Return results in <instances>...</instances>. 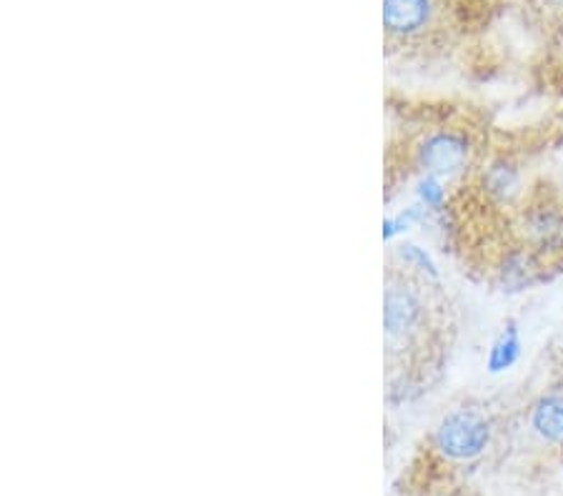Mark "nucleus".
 <instances>
[{"label":"nucleus","mask_w":563,"mask_h":496,"mask_svg":"<svg viewBox=\"0 0 563 496\" xmlns=\"http://www.w3.org/2000/svg\"><path fill=\"white\" fill-rule=\"evenodd\" d=\"M439 286L394 266L384 288V337L386 354L396 376H413L423 382L421 368L429 364L441 333V309L433 304Z\"/></svg>","instance_id":"f257e3e1"},{"label":"nucleus","mask_w":563,"mask_h":496,"mask_svg":"<svg viewBox=\"0 0 563 496\" xmlns=\"http://www.w3.org/2000/svg\"><path fill=\"white\" fill-rule=\"evenodd\" d=\"M496 421L484 406L463 404L443 414L431 434V454L443 466H471L492 451Z\"/></svg>","instance_id":"f03ea898"},{"label":"nucleus","mask_w":563,"mask_h":496,"mask_svg":"<svg viewBox=\"0 0 563 496\" xmlns=\"http://www.w3.org/2000/svg\"><path fill=\"white\" fill-rule=\"evenodd\" d=\"M413 166L421 176L453 180L471 174L478 161V141L463 125H439L429 129L411 148Z\"/></svg>","instance_id":"7ed1b4c3"},{"label":"nucleus","mask_w":563,"mask_h":496,"mask_svg":"<svg viewBox=\"0 0 563 496\" xmlns=\"http://www.w3.org/2000/svg\"><path fill=\"white\" fill-rule=\"evenodd\" d=\"M514 239L543 261L563 256V203L556 198H531L516 211Z\"/></svg>","instance_id":"20e7f679"},{"label":"nucleus","mask_w":563,"mask_h":496,"mask_svg":"<svg viewBox=\"0 0 563 496\" xmlns=\"http://www.w3.org/2000/svg\"><path fill=\"white\" fill-rule=\"evenodd\" d=\"M439 0H384V31L394 48L423 45L439 29Z\"/></svg>","instance_id":"39448f33"},{"label":"nucleus","mask_w":563,"mask_h":496,"mask_svg":"<svg viewBox=\"0 0 563 496\" xmlns=\"http://www.w3.org/2000/svg\"><path fill=\"white\" fill-rule=\"evenodd\" d=\"M478 191L492 206H516L523 196L521 166L511 156H494L476 170Z\"/></svg>","instance_id":"423d86ee"},{"label":"nucleus","mask_w":563,"mask_h":496,"mask_svg":"<svg viewBox=\"0 0 563 496\" xmlns=\"http://www.w3.org/2000/svg\"><path fill=\"white\" fill-rule=\"evenodd\" d=\"M526 423L543 447L563 451V392H547L529 404Z\"/></svg>","instance_id":"0eeeda50"},{"label":"nucleus","mask_w":563,"mask_h":496,"mask_svg":"<svg viewBox=\"0 0 563 496\" xmlns=\"http://www.w3.org/2000/svg\"><path fill=\"white\" fill-rule=\"evenodd\" d=\"M521 351H523V344H521L519 323H516L514 319L506 321L504 329L498 331V337L494 339L492 349H488V356H486L488 374L498 376V374L511 372V368L519 364Z\"/></svg>","instance_id":"6e6552de"},{"label":"nucleus","mask_w":563,"mask_h":496,"mask_svg":"<svg viewBox=\"0 0 563 496\" xmlns=\"http://www.w3.org/2000/svg\"><path fill=\"white\" fill-rule=\"evenodd\" d=\"M394 261L398 268L408 271V274L419 276L421 282L431 284V286H441V271L435 266V261L431 258V254L421 246H416V243H401V246L396 249Z\"/></svg>","instance_id":"1a4fd4ad"},{"label":"nucleus","mask_w":563,"mask_h":496,"mask_svg":"<svg viewBox=\"0 0 563 496\" xmlns=\"http://www.w3.org/2000/svg\"><path fill=\"white\" fill-rule=\"evenodd\" d=\"M416 196H419V203L423 209H429L431 213H443L451 209L449 188L435 176H421L419 184H416Z\"/></svg>","instance_id":"9d476101"},{"label":"nucleus","mask_w":563,"mask_h":496,"mask_svg":"<svg viewBox=\"0 0 563 496\" xmlns=\"http://www.w3.org/2000/svg\"><path fill=\"white\" fill-rule=\"evenodd\" d=\"M429 496H463V494L453 492V489H446V492H433V494H429Z\"/></svg>","instance_id":"9b49d317"},{"label":"nucleus","mask_w":563,"mask_h":496,"mask_svg":"<svg viewBox=\"0 0 563 496\" xmlns=\"http://www.w3.org/2000/svg\"><path fill=\"white\" fill-rule=\"evenodd\" d=\"M547 5L556 8V11H561V13H563V0H547Z\"/></svg>","instance_id":"f8f14e48"}]
</instances>
